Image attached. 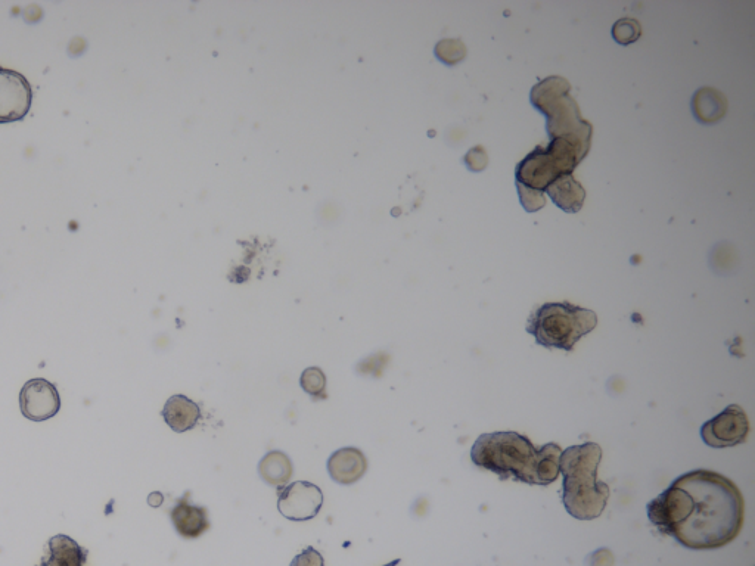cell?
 I'll list each match as a JSON object with an SVG mask.
<instances>
[{
    "label": "cell",
    "instance_id": "obj_1",
    "mask_svg": "<svg viewBox=\"0 0 755 566\" xmlns=\"http://www.w3.org/2000/svg\"><path fill=\"white\" fill-rule=\"evenodd\" d=\"M648 518L660 533L688 549L714 550L741 533L745 502L741 490L725 475L697 469L651 500Z\"/></svg>",
    "mask_w": 755,
    "mask_h": 566
},
{
    "label": "cell",
    "instance_id": "obj_2",
    "mask_svg": "<svg viewBox=\"0 0 755 566\" xmlns=\"http://www.w3.org/2000/svg\"><path fill=\"white\" fill-rule=\"evenodd\" d=\"M562 449L549 443L537 450L518 432H490L475 441L471 459L478 468L493 472L500 481L514 480L530 485H549L559 477Z\"/></svg>",
    "mask_w": 755,
    "mask_h": 566
},
{
    "label": "cell",
    "instance_id": "obj_3",
    "mask_svg": "<svg viewBox=\"0 0 755 566\" xmlns=\"http://www.w3.org/2000/svg\"><path fill=\"white\" fill-rule=\"evenodd\" d=\"M601 460L602 449L596 443L573 446L561 454L562 502L567 512L580 521L599 518L607 508L610 487L598 481Z\"/></svg>",
    "mask_w": 755,
    "mask_h": 566
},
{
    "label": "cell",
    "instance_id": "obj_4",
    "mask_svg": "<svg viewBox=\"0 0 755 566\" xmlns=\"http://www.w3.org/2000/svg\"><path fill=\"white\" fill-rule=\"evenodd\" d=\"M598 325L595 312L571 303H546L534 309L527 323L528 334L542 347L574 350V345Z\"/></svg>",
    "mask_w": 755,
    "mask_h": 566
},
{
    "label": "cell",
    "instance_id": "obj_5",
    "mask_svg": "<svg viewBox=\"0 0 755 566\" xmlns=\"http://www.w3.org/2000/svg\"><path fill=\"white\" fill-rule=\"evenodd\" d=\"M748 434L750 421L738 404L727 406L720 415L701 426L702 441L714 449H726L745 443Z\"/></svg>",
    "mask_w": 755,
    "mask_h": 566
},
{
    "label": "cell",
    "instance_id": "obj_6",
    "mask_svg": "<svg viewBox=\"0 0 755 566\" xmlns=\"http://www.w3.org/2000/svg\"><path fill=\"white\" fill-rule=\"evenodd\" d=\"M278 491V510L290 521H310L322 509L323 493L313 482L295 481Z\"/></svg>",
    "mask_w": 755,
    "mask_h": 566
},
{
    "label": "cell",
    "instance_id": "obj_7",
    "mask_svg": "<svg viewBox=\"0 0 755 566\" xmlns=\"http://www.w3.org/2000/svg\"><path fill=\"white\" fill-rule=\"evenodd\" d=\"M33 102V90L23 74L0 67V124L24 120Z\"/></svg>",
    "mask_w": 755,
    "mask_h": 566
},
{
    "label": "cell",
    "instance_id": "obj_8",
    "mask_svg": "<svg viewBox=\"0 0 755 566\" xmlns=\"http://www.w3.org/2000/svg\"><path fill=\"white\" fill-rule=\"evenodd\" d=\"M21 413L29 421L45 422L58 415L61 397L57 387L46 379H31L20 393Z\"/></svg>",
    "mask_w": 755,
    "mask_h": 566
},
{
    "label": "cell",
    "instance_id": "obj_9",
    "mask_svg": "<svg viewBox=\"0 0 755 566\" xmlns=\"http://www.w3.org/2000/svg\"><path fill=\"white\" fill-rule=\"evenodd\" d=\"M170 518L177 534L186 540H195L210 530L207 509L203 506L192 505L189 502V494L177 500L176 505L170 510Z\"/></svg>",
    "mask_w": 755,
    "mask_h": 566
},
{
    "label": "cell",
    "instance_id": "obj_10",
    "mask_svg": "<svg viewBox=\"0 0 755 566\" xmlns=\"http://www.w3.org/2000/svg\"><path fill=\"white\" fill-rule=\"evenodd\" d=\"M368 471V459L356 447H344L328 459V472L338 484L351 485L360 481Z\"/></svg>",
    "mask_w": 755,
    "mask_h": 566
},
{
    "label": "cell",
    "instance_id": "obj_11",
    "mask_svg": "<svg viewBox=\"0 0 755 566\" xmlns=\"http://www.w3.org/2000/svg\"><path fill=\"white\" fill-rule=\"evenodd\" d=\"M166 424L177 432L191 431L201 421V409L194 400L186 396H173L167 400L163 412H161Z\"/></svg>",
    "mask_w": 755,
    "mask_h": 566
},
{
    "label": "cell",
    "instance_id": "obj_12",
    "mask_svg": "<svg viewBox=\"0 0 755 566\" xmlns=\"http://www.w3.org/2000/svg\"><path fill=\"white\" fill-rule=\"evenodd\" d=\"M88 550L68 536L52 537L48 544V553L39 566H86Z\"/></svg>",
    "mask_w": 755,
    "mask_h": 566
},
{
    "label": "cell",
    "instance_id": "obj_13",
    "mask_svg": "<svg viewBox=\"0 0 755 566\" xmlns=\"http://www.w3.org/2000/svg\"><path fill=\"white\" fill-rule=\"evenodd\" d=\"M726 111V96L713 87H702L692 98V113L699 123H719L725 117Z\"/></svg>",
    "mask_w": 755,
    "mask_h": 566
},
{
    "label": "cell",
    "instance_id": "obj_14",
    "mask_svg": "<svg viewBox=\"0 0 755 566\" xmlns=\"http://www.w3.org/2000/svg\"><path fill=\"white\" fill-rule=\"evenodd\" d=\"M555 204L567 213H577L583 207L586 192L583 186L574 179L573 174L565 173L556 177L551 185L546 188Z\"/></svg>",
    "mask_w": 755,
    "mask_h": 566
},
{
    "label": "cell",
    "instance_id": "obj_15",
    "mask_svg": "<svg viewBox=\"0 0 755 566\" xmlns=\"http://www.w3.org/2000/svg\"><path fill=\"white\" fill-rule=\"evenodd\" d=\"M259 474L266 484L272 487L284 488L292 477V463L287 454L273 450L260 460Z\"/></svg>",
    "mask_w": 755,
    "mask_h": 566
},
{
    "label": "cell",
    "instance_id": "obj_16",
    "mask_svg": "<svg viewBox=\"0 0 755 566\" xmlns=\"http://www.w3.org/2000/svg\"><path fill=\"white\" fill-rule=\"evenodd\" d=\"M300 385L313 400H326V376L320 368H307L301 373Z\"/></svg>",
    "mask_w": 755,
    "mask_h": 566
},
{
    "label": "cell",
    "instance_id": "obj_17",
    "mask_svg": "<svg viewBox=\"0 0 755 566\" xmlns=\"http://www.w3.org/2000/svg\"><path fill=\"white\" fill-rule=\"evenodd\" d=\"M640 36H642V27H640L639 21L633 20V18H621L612 27V37H614L615 42L623 46L638 42Z\"/></svg>",
    "mask_w": 755,
    "mask_h": 566
},
{
    "label": "cell",
    "instance_id": "obj_18",
    "mask_svg": "<svg viewBox=\"0 0 755 566\" xmlns=\"http://www.w3.org/2000/svg\"><path fill=\"white\" fill-rule=\"evenodd\" d=\"M436 57L447 65L464 61L466 48L461 39H444L437 43Z\"/></svg>",
    "mask_w": 755,
    "mask_h": 566
},
{
    "label": "cell",
    "instance_id": "obj_19",
    "mask_svg": "<svg viewBox=\"0 0 755 566\" xmlns=\"http://www.w3.org/2000/svg\"><path fill=\"white\" fill-rule=\"evenodd\" d=\"M518 194H520L521 204L524 205L525 210L528 213L539 210V208L545 207V197L542 192L534 191V189L527 188V186L520 185L518 183Z\"/></svg>",
    "mask_w": 755,
    "mask_h": 566
},
{
    "label": "cell",
    "instance_id": "obj_20",
    "mask_svg": "<svg viewBox=\"0 0 755 566\" xmlns=\"http://www.w3.org/2000/svg\"><path fill=\"white\" fill-rule=\"evenodd\" d=\"M465 164L471 171H481L486 169L489 164V157H487L486 149L483 146H475L474 149L466 154Z\"/></svg>",
    "mask_w": 755,
    "mask_h": 566
},
{
    "label": "cell",
    "instance_id": "obj_21",
    "mask_svg": "<svg viewBox=\"0 0 755 566\" xmlns=\"http://www.w3.org/2000/svg\"><path fill=\"white\" fill-rule=\"evenodd\" d=\"M325 565V561H323V556L320 555L318 550L313 549V547H307L306 550H303V552L300 553V555L295 556L294 559H292L290 566H323Z\"/></svg>",
    "mask_w": 755,
    "mask_h": 566
},
{
    "label": "cell",
    "instance_id": "obj_22",
    "mask_svg": "<svg viewBox=\"0 0 755 566\" xmlns=\"http://www.w3.org/2000/svg\"><path fill=\"white\" fill-rule=\"evenodd\" d=\"M614 565V556L610 550L601 549L592 555V566H612Z\"/></svg>",
    "mask_w": 755,
    "mask_h": 566
},
{
    "label": "cell",
    "instance_id": "obj_23",
    "mask_svg": "<svg viewBox=\"0 0 755 566\" xmlns=\"http://www.w3.org/2000/svg\"><path fill=\"white\" fill-rule=\"evenodd\" d=\"M163 494L161 493H152L151 496L148 497V503L152 506V508H158V506L163 505Z\"/></svg>",
    "mask_w": 755,
    "mask_h": 566
}]
</instances>
